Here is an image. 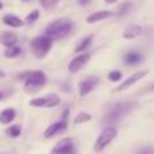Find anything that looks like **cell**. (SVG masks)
<instances>
[{"instance_id":"cell-8","label":"cell","mask_w":154,"mask_h":154,"mask_svg":"<svg viewBox=\"0 0 154 154\" xmlns=\"http://www.w3.org/2000/svg\"><path fill=\"white\" fill-rule=\"evenodd\" d=\"M147 73H149L147 70H139V72H137V73H133V75L128 77L127 80H125V81H123V84H120L119 87L116 88V91H125V89H127V88H130L131 85L135 84L137 81H139L141 79H143Z\"/></svg>"},{"instance_id":"cell-7","label":"cell","mask_w":154,"mask_h":154,"mask_svg":"<svg viewBox=\"0 0 154 154\" xmlns=\"http://www.w3.org/2000/svg\"><path fill=\"white\" fill-rule=\"evenodd\" d=\"M50 154H76L75 142L72 138H64L53 147Z\"/></svg>"},{"instance_id":"cell-21","label":"cell","mask_w":154,"mask_h":154,"mask_svg":"<svg viewBox=\"0 0 154 154\" xmlns=\"http://www.w3.org/2000/svg\"><path fill=\"white\" fill-rule=\"evenodd\" d=\"M20 48H18V46H14V48H8L7 49V51L4 53V56L5 57H8V58H14V57H16V56H19L20 54Z\"/></svg>"},{"instance_id":"cell-18","label":"cell","mask_w":154,"mask_h":154,"mask_svg":"<svg viewBox=\"0 0 154 154\" xmlns=\"http://www.w3.org/2000/svg\"><path fill=\"white\" fill-rule=\"evenodd\" d=\"M91 114H88V112H79V114L76 115L75 118V123L76 125H81V123H85L88 122V120H91Z\"/></svg>"},{"instance_id":"cell-1","label":"cell","mask_w":154,"mask_h":154,"mask_svg":"<svg viewBox=\"0 0 154 154\" xmlns=\"http://www.w3.org/2000/svg\"><path fill=\"white\" fill-rule=\"evenodd\" d=\"M137 103L135 101H125V103H118L115 106H112L109 108V111L107 112V115L104 116L103 122L106 125H108L107 127H111L114 123H116L120 118H123L125 115H127L128 112H131L135 108Z\"/></svg>"},{"instance_id":"cell-29","label":"cell","mask_w":154,"mask_h":154,"mask_svg":"<svg viewBox=\"0 0 154 154\" xmlns=\"http://www.w3.org/2000/svg\"><path fill=\"white\" fill-rule=\"evenodd\" d=\"M4 76H5V73H3L2 70H0V79H3V77H4Z\"/></svg>"},{"instance_id":"cell-30","label":"cell","mask_w":154,"mask_h":154,"mask_svg":"<svg viewBox=\"0 0 154 154\" xmlns=\"http://www.w3.org/2000/svg\"><path fill=\"white\" fill-rule=\"evenodd\" d=\"M2 10H3V3L0 2V11H2Z\"/></svg>"},{"instance_id":"cell-14","label":"cell","mask_w":154,"mask_h":154,"mask_svg":"<svg viewBox=\"0 0 154 154\" xmlns=\"http://www.w3.org/2000/svg\"><path fill=\"white\" fill-rule=\"evenodd\" d=\"M0 42L3 43L4 46H7V48H14L15 46V43L18 42V37H16L15 34H12V32H3L2 35H0Z\"/></svg>"},{"instance_id":"cell-3","label":"cell","mask_w":154,"mask_h":154,"mask_svg":"<svg viewBox=\"0 0 154 154\" xmlns=\"http://www.w3.org/2000/svg\"><path fill=\"white\" fill-rule=\"evenodd\" d=\"M20 79L24 80V89L26 91H35L39 89L45 85L46 76L41 70H35V72H27L26 75L20 76Z\"/></svg>"},{"instance_id":"cell-26","label":"cell","mask_w":154,"mask_h":154,"mask_svg":"<svg viewBox=\"0 0 154 154\" xmlns=\"http://www.w3.org/2000/svg\"><path fill=\"white\" fill-rule=\"evenodd\" d=\"M137 154H154V147L153 146H145L141 150H138Z\"/></svg>"},{"instance_id":"cell-10","label":"cell","mask_w":154,"mask_h":154,"mask_svg":"<svg viewBox=\"0 0 154 154\" xmlns=\"http://www.w3.org/2000/svg\"><path fill=\"white\" fill-rule=\"evenodd\" d=\"M99 79L97 77H88L80 82V96H87L93 88L96 87Z\"/></svg>"},{"instance_id":"cell-17","label":"cell","mask_w":154,"mask_h":154,"mask_svg":"<svg viewBox=\"0 0 154 154\" xmlns=\"http://www.w3.org/2000/svg\"><path fill=\"white\" fill-rule=\"evenodd\" d=\"M3 23L10 27H22L23 26V20L19 19L16 15H5L4 18H3Z\"/></svg>"},{"instance_id":"cell-32","label":"cell","mask_w":154,"mask_h":154,"mask_svg":"<svg viewBox=\"0 0 154 154\" xmlns=\"http://www.w3.org/2000/svg\"><path fill=\"white\" fill-rule=\"evenodd\" d=\"M0 99H2V92H0Z\"/></svg>"},{"instance_id":"cell-23","label":"cell","mask_w":154,"mask_h":154,"mask_svg":"<svg viewBox=\"0 0 154 154\" xmlns=\"http://www.w3.org/2000/svg\"><path fill=\"white\" fill-rule=\"evenodd\" d=\"M131 7H133V4H131L130 2L122 3V4L119 5V10H118V15H125V14H127L128 11L131 10Z\"/></svg>"},{"instance_id":"cell-4","label":"cell","mask_w":154,"mask_h":154,"mask_svg":"<svg viewBox=\"0 0 154 154\" xmlns=\"http://www.w3.org/2000/svg\"><path fill=\"white\" fill-rule=\"evenodd\" d=\"M116 135H118L116 127H114V126H111V127H106L100 133V135L97 137V139H96L93 150H95L96 153L103 152V150L106 149V147L108 146L115 138H116Z\"/></svg>"},{"instance_id":"cell-5","label":"cell","mask_w":154,"mask_h":154,"mask_svg":"<svg viewBox=\"0 0 154 154\" xmlns=\"http://www.w3.org/2000/svg\"><path fill=\"white\" fill-rule=\"evenodd\" d=\"M51 43H53V41L48 35L34 38L31 41V50L34 53V56L38 57V58H43L49 53V50H50Z\"/></svg>"},{"instance_id":"cell-24","label":"cell","mask_w":154,"mask_h":154,"mask_svg":"<svg viewBox=\"0 0 154 154\" xmlns=\"http://www.w3.org/2000/svg\"><path fill=\"white\" fill-rule=\"evenodd\" d=\"M38 16H39V12H38L37 10L35 11H32V12H30L29 15L26 16V22L29 24H32V23H35L37 22V19H38Z\"/></svg>"},{"instance_id":"cell-25","label":"cell","mask_w":154,"mask_h":154,"mask_svg":"<svg viewBox=\"0 0 154 154\" xmlns=\"http://www.w3.org/2000/svg\"><path fill=\"white\" fill-rule=\"evenodd\" d=\"M108 79L111 80V81H119V80L122 79V72H120V70H112L108 75Z\"/></svg>"},{"instance_id":"cell-13","label":"cell","mask_w":154,"mask_h":154,"mask_svg":"<svg viewBox=\"0 0 154 154\" xmlns=\"http://www.w3.org/2000/svg\"><path fill=\"white\" fill-rule=\"evenodd\" d=\"M112 15H114V12H111V11H97V12H93L88 16L87 23H95V22L104 20V19L109 18V16H112Z\"/></svg>"},{"instance_id":"cell-9","label":"cell","mask_w":154,"mask_h":154,"mask_svg":"<svg viewBox=\"0 0 154 154\" xmlns=\"http://www.w3.org/2000/svg\"><path fill=\"white\" fill-rule=\"evenodd\" d=\"M89 54H81V56H77L76 58H73L72 61H70L69 66H68V69H69V72L72 73H76L79 72L80 69H81L82 66H84L85 64L88 62V60H89Z\"/></svg>"},{"instance_id":"cell-20","label":"cell","mask_w":154,"mask_h":154,"mask_svg":"<svg viewBox=\"0 0 154 154\" xmlns=\"http://www.w3.org/2000/svg\"><path fill=\"white\" fill-rule=\"evenodd\" d=\"M91 41H92V35H88L87 38H84V39H82L81 42L79 43V46L76 48V51H77V53H80V51H84L85 49H87L88 46H89Z\"/></svg>"},{"instance_id":"cell-31","label":"cell","mask_w":154,"mask_h":154,"mask_svg":"<svg viewBox=\"0 0 154 154\" xmlns=\"http://www.w3.org/2000/svg\"><path fill=\"white\" fill-rule=\"evenodd\" d=\"M22 2H24V3H27V2H31V0H22Z\"/></svg>"},{"instance_id":"cell-2","label":"cell","mask_w":154,"mask_h":154,"mask_svg":"<svg viewBox=\"0 0 154 154\" xmlns=\"http://www.w3.org/2000/svg\"><path fill=\"white\" fill-rule=\"evenodd\" d=\"M72 30V22L66 20V19H60L53 23H50L46 27V35L53 38H64L68 32Z\"/></svg>"},{"instance_id":"cell-15","label":"cell","mask_w":154,"mask_h":154,"mask_svg":"<svg viewBox=\"0 0 154 154\" xmlns=\"http://www.w3.org/2000/svg\"><path fill=\"white\" fill-rule=\"evenodd\" d=\"M142 61V54L138 51H128L125 54V62L126 65H138Z\"/></svg>"},{"instance_id":"cell-22","label":"cell","mask_w":154,"mask_h":154,"mask_svg":"<svg viewBox=\"0 0 154 154\" xmlns=\"http://www.w3.org/2000/svg\"><path fill=\"white\" fill-rule=\"evenodd\" d=\"M39 3L43 8H46V10H53V8L60 3V0H39Z\"/></svg>"},{"instance_id":"cell-11","label":"cell","mask_w":154,"mask_h":154,"mask_svg":"<svg viewBox=\"0 0 154 154\" xmlns=\"http://www.w3.org/2000/svg\"><path fill=\"white\" fill-rule=\"evenodd\" d=\"M65 128H66V122H65V120H60V122H56V123L49 126V127L46 128L43 135H45V138H51V137L57 135L58 133L64 131Z\"/></svg>"},{"instance_id":"cell-6","label":"cell","mask_w":154,"mask_h":154,"mask_svg":"<svg viewBox=\"0 0 154 154\" xmlns=\"http://www.w3.org/2000/svg\"><path fill=\"white\" fill-rule=\"evenodd\" d=\"M60 103V97L57 95H48L45 97H35L30 100V106L37 108H51Z\"/></svg>"},{"instance_id":"cell-12","label":"cell","mask_w":154,"mask_h":154,"mask_svg":"<svg viewBox=\"0 0 154 154\" xmlns=\"http://www.w3.org/2000/svg\"><path fill=\"white\" fill-rule=\"evenodd\" d=\"M143 32V29L138 24H131L127 29L123 31V38L125 39H134V38H138L139 35Z\"/></svg>"},{"instance_id":"cell-28","label":"cell","mask_w":154,"mask_h":154,"mask_svg":"<svg viewBox=\"0 0 154 154\" xmlns=\"http://www.w3.org/2000/svg\"><path fill=\"white\" fill-rule=\"evenodd\" d=\"M106 2H107V3H111V4H112V3H116L118 0H106Z\"/></svg>"},{"instance_id":"cell-27","label":"cell","mask_w":154,"mask_h":154,"mask_svg":"<svg viewBox=\"0 0 154 154\" xmlns=\"http://www.w3.org/2000/svg\"><path fill=\"white\" fill-rule=\"evenodd\" d=\"M79 2H80V4H81V5H85V4H88L91 0H79Z\"/></svg>"},{"instance_id":"cell-19","label":"cell","mask_w":154,"mask_h":154,"mask_svg":"<svg viewBox=\"0 0 154 154\" xmlns=\"http://www.w3.org/2000/svg\"><path fill=\"white\" fill-rule=\"evenodd\" d=\"M7 134L10 137H12V138H16V137H19L22 134V127L19 125H14L11 126V127L7 128Z\"/></svg>"},{"instance_id":"cell-16","label":"cell","mask_w":154,"mask_h":154,"mask_svg":"<svg viewBox=\"0 0 154 154\" xmlns=\"http://www.w3.org/2000/svg\"><path fill=\"white\" fill-rule=\"evenodd\" d=\"M15 116H16L15 109L5 108L0 112V123H2V125H8V123H11L15 119Z\"/></svg>"}]
</instances>
